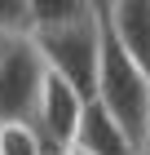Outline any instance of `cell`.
<instances>
[{
	"label": "cell",
	"mask_w": 150,
	"mask_h": 155,
	"mask_svg": "<svg viewBox=\"0 0 150 155\" xmlns=\"http://www.w3.org/2000/svg\"><path fill=\"white\" fill-rule=\"evenodd\" d=\"M93 97H97L141 146V129H146V111H150V71L110 36L106 22H102V53H97Z\"/></svg>",
	"instance_id": "cell-1"
},
{
	"label": "cell",
	"mask_w": 150,
	"mask_h": 155,
	"mask_svg": "<svg viewBox=\"0 0 150 155\" xmlns=\"http://www.w3.org/2000/svg\"><path fill=\"white\" fill-rule=\"evenodd\" d=\"M31 40L53 75H62L84 97H93L97 53H102V13H93L84 22H71V27H53V31H31Z\"/></svg>",
	"instance_id": "cell-2"
},
{
	"label": "cell",
	"mask_w": 150,
	"mask_h": 155,
	"mask_svg": "<svg viewBox=\"0 0 150 155\" xmlns=\"http://www.w3.org/2000/svg\"><path fill=\"white\" fill-rule=\"evenodd\" d=\"M44 75L49 67L31 36L5 40V49H0V129L5 124H31Z\"/></svg>",
	"instance_id": "cell-3"
},
{
	"label": "cell",
	"mask_w": 150,
	"mask_h": 155,
	"mask_svg": "<svg viewBox=\"0 0 150 155\" xmlns=\"http://www.w3.org/2000/svg\"><path fill=\"white\" fill-rule=\"evenodd\" d=\"M84 102H88V97H84L75 84H66L53 71L44 75L40 102H35V115H31V129L40 133V142H44L49 151L71 146V137H75V129H80V115H84Z\"/></svg>",
	"instance_id": "cell-4"
},
{
	"label": "cell",
	"mask_w": 150,
	"mask_h": 155,
	"mask_svg": "<svg viewBox=\"0 0 150 155\" xmlns=\"http://www.w3.org/2000/svg\"><path fill=\"white\" fill-rule=\"evenodd\" d=\"M71 146H75L80 155H141L137 137H132L97 97L84 102V115H80V129H75V137H71Z\"/></svg>",
	"instance_id": "cell-5"
},
{
	"label": "cell",
	"mask_w": 150,
	"mask_h": 155,
	"mask_svg": "<svg viewBox=\"0 0 150 155\" xmlns=\"http://www.w3.org/2000/svg\"><path fill=\"white\" fill-rule=\"evenodd\" d=\"M102 22L110 27V36L150 71V0H106Z\"/></svg>",
	"instance_id": "cell-6"
},
{
	"label": "cell",
	"mask_w": 150,
	"mask_h": 155,
	"mask_svg": "<svg viewBox=\"0 0 150 155\" xmlns=\"http://www.w3.org/2000/svg\"><path fill=\"white\" fill-rule=\"evenodd\" d=\"M93 13H102L93 0H27V22L31 31H53V27L84 22Z\"/></svg>",
	"instance_id": "cell-7"
},
{
	"label": "cell",
	"mask_w": 150,
	"mask_h": 155,
	"mask_svg": "<svg viewBox=\"0 0 150 155\" xmlns=\"http://www.w3.org/2000/svg\"><path fill=\"white\" fill-rule=\"evenodd\" d=\"M0 146H5V155H53L44 142H40V133H35L31 124H5Z\"/></svg>",
	"instance_id": "cell-8"
},
{
	"label": "cell",
	"mask_w": 150,
	"mask_h": 155,
	"mask_svg": "<svg viewBox=\"0 0 150 155\" xmlns=\"http://www.w3.org/2000/svg\"><path fill=\"white\" fill-rule=\"evenodd\" d=\"M0 36H31L27 0H0Z\"/></svg>",
	"instance_id": "cell-9"
},
{
	"label": "cell",
	"mask_w": 150,
	"mask_h": 155,
	"mask_svg": "<svg viewBox=\"0 0 150 155\" xmlns=\"http://www.w3.org/2000/svg\"><path fill=\"white\" fill-rule=\"evenodd\" d=\"M141 155H150V111H146V129H141Z\"/></svg>",
	"instance_id": "cell-10"
},
{
	"label": "cell",
	"mask_w": 150,
	"mask_h": 155,
	"mask_svg": "<svg viewBox=\"0 0 150 155\" xmlns=\"http://www.w3.org/2000/svg\"><path fill=\"white\" fill-rule=\"evenodd\" d=\"M53 155H80V151H75V146H62V151H53Z\"/></svg>",
	"instance_id": "cell-11"
},
{
	"label": "cell",
	"mask_w": 150,
	"mask_h": 155,
	"mask_svg": "<svg viewBox=\"0 0 150 155\" xmlns=\"http://www.w3.org/2000/svg\"><path fill=\"white\" fill-rule=\"evenodd\" d=\"M93 5H97V9H106V0H93Z\"/></svg>",
	"instance_id": "cell-12"
},
{
	"label": "cell",
	"mask_w": 150,
	"mask_h": 155,
	"mask_svg": "<svg viewBox=\"0 0 150 155\" xmlns=\"http://www.w3.org/2000/svg\"><path fill=\"white\" fill-rule=\"evenodd\" d=\"M5 40H9V36H0V49H5Z\"/></svg>",
	"instance_id": "cell-13"
},
{
	"label": "cell",
	"mask_w": 150,
	"mask_h": 155,
	"mask_svg": "<svg viewBox=\"0 0 150 155\" xmlns=\"http://www.w3.org/2000/svg\"><path fill=\"white\" fill-rule=\"evenodd\" d=\"M0 133H5V129H0ZM0 155H5V146H0Z\"/></svg>",
	"instance_id": "cell-14"
}]
</instances>
